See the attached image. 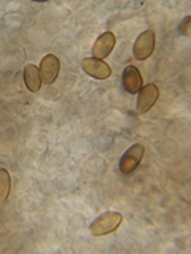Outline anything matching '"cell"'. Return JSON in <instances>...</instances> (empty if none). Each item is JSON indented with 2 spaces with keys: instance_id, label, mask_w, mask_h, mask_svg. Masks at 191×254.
<instances>
[{
  "instance_id": "cell-1",
  "label": "cell",
  "mask_w": 191,
  "mask_h": 254,
  "mask_svg": "<svg viewBox=\"0 0 191 254\" xmlns=\"http://www.w3.org/2000/svg\"><path fill=\"white\" fill-rule=\"evenodd\" d=\"M123 221V214L118 213V211H107V213H102L100 216L96 218L91 224H90V230L91 234L96 237H102V235H107L115 232V230L119 227Z\"/></svg>"
},
{
  "instance_id": "cell-2",
  "label": "cell",
  "mask_w": 191,
  "mask_h": 254,
  "mask_svg": "<svg viewBox=\"0 0 191 254\" xmlns=\"http://www.w3.org/2000/svg\"><path fill=\"white\" fill-rule=\"evenodd\" d=\"M143 154H145V146L140 145V143L132 145L123 154V157L119 159V170H121V173H132L139 167L140 161L143 159Z\"/></svg>"
},
{
  "instance_id": "cell-3",
  "label": "cell",
  "mask_w": 191,
  "mask_h": 254,
  "mask_svg": "<svg viewBox=\"0 0 191 254\" xmlns=\"http://www.w3.org/2000/svg\"><path fill=\"white\" fill-rule=\"evenodd\" d=\"M132 51H134L135 59H139V61L148 59L155 51V32L151 29L142 32V34L137 37V40H135Z\"/></svg>"
},
{
  "instance_id": "cell-4",
  "label": "cell",
  "mask_w": 191,
  "mask_h": 254,
  "mask_svg": "<svg viewBox=\"0 0 191 254\" xmlns=\"http://www.w3.org/2000/svg\"><path fill=\"white\" fill-rule=\"evenodd\" d=\"M59 68H61L59 59L56 58L54 54H46L42 59V62H40V70H38L40 78H42V83L53 84L59 75Z\"/></svg>"
},
{
  "instance_id": "cell-5",
  "label": "cell",
  "mask_w": 191,
  "mask_h": 254,
  "mask_svg": "<svg viewBox=\"0 0 191 254\" xmlns=\"http://www.w3.org/2000/svg\"><path fill=\"white\" fill-rule=\"evenodd\" d=\"M82 68L85 70V73H88L96 79H107L111 75V68L108 67V64H105L100 59H94V58L83 59Z\"/></svg>"
},
{
  "instance_id": "cell-6",
  "label": "cell",
  "mask_w": 191,
  "mask_h": 254,
  "mask_svg": "<svg viewBox=\"0 0 191 254\" xmlns=\"http://www.w3.org/2000/svg\"><path fill=\"white\" fill-rule=\"evenodd\" d=\"M159 97V89L158 86L150 83L145 87H142L139 91V99H137V110L140 113H147V111L155 105Z\"/></svg>"
},
{
  "instance_id": "cell-7",
  "label": "cell",
  "mask_w": 191,
  "mask_h": 254,
  "mask_svg": "<svg viewBox=\"0 0 191 254\" xmlns=\"http://www.w3.org/2000/svg\"><path fill=\"white\" fill-rule=\"evenodd\" d=\"M115 43H116V38H115L113 34H111V32H105V34H102L97 40H96V43L93 45L94 59L103 61V58H107V56L111 53V50L115 48Z\"/></svg>"
},
{
  "instance_id": "cell-8",
  "label": "cell",
  "mask_w": 191,
  "mask_h": 254,
  "mask_svg": "<svg viewBox=\"0 0 191 254\" xmlns=\"http://www.w3.org/2000/svg\"><path fill=\"white\" fill-rule=\"evenodd\" d=\"M123 86L129 94H137L142 89V75L137 67L127 65L123 70Z\"/></svg>"
},
{
  "instance_id": "cell-9",
  "label": "cell",
  "mask_w": 191,
  "mask_h": 254,
  "mask_svg": "<svg viewBox=\"0 0 191 254\" xmlns=\"http://www.w3.org/2000/svg\"><path fill=\"white\" fill-rule=\"evenodd\" d=\"M22 76H24V84H26V87L30 92H37L40 89V86H42V78H40V71L35 65L29 64V65L24 67Z\"/></svg>"
},
{
  "instance_id": "cell-10",
  "label": "cell",
  "mask_w": 191,
  "mask_h": 254,
  "mask_svg": "<svg viewBox=\"0 0 191 254\" xmlns=\"http://www.w3.org/2000/svg\"><path fill=\"white\" fill-rule=\"evenodd\" d=\"M10 188H11V178L10 173L5 169H0V202H5L8 194H10Z\"/></svg>"
},
{
  "instance_id": "cell-11",
  "label": "cell",
  "mask_w": 191,
  "mask_h": 254,
  "mask_svg": "<svg viewBox=\"0 0 191 254\" xmlns=\"http://www.w3.org/2000/svg\"><path fill=\"white\" fill-rule=\"evenodd\" d=\"M190 22H191V18H190V16H187V18L183 19L182 26H180V32H182L183 35H190V34H191V30H190Z\"/></svg>"
}]
</instances>
